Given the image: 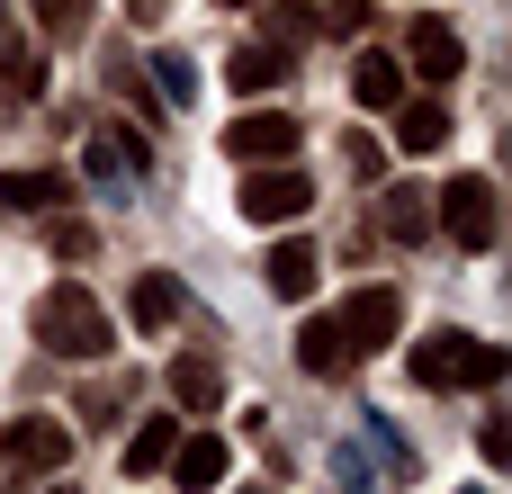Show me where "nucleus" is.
<instances>
[{
	"label": "nucleus",
	"instance_id": "6e6552de",
	"mask_svg": "<svg viewBox=\"0 0 512 494\" xmlns=\"http://www.w3.org/2000/svg\"><path fill=\"white\" fill-rule=\"evenodd\" d=\"M261 279H270V297H315V279H324V261H315V243H306V234H288V243H270V261H261Z\"/></svg>",
	"mask_w": 512,
	"mask_h": 494
},
{
	"label": "nucleus",
	"instance_id": "b1692460",
	"mask_svg": "<svg viewBox=\"0 0 512 494\" xmlns=\"http://www.w3.org/2000/svg\"><path fill=\"white\" fill-rule=\"evenodd\" d=\"M477 450H486V468H504V459H512V423H486V432H477Z\"/></svg>",
	"mask_w": 512,
	"mask_h": 494
},
{
	"label": "nucleus",
	"instance_id": "f03ea898",
	"mask_svg": "<svg viewBox=\"0 0 512 494\" xmlns=\"http://www.w3.org/2000/svg\"><path fill=\"white\" fill-rule=\"evenodd\" d=\"M36 342H45L54 360H108L117 324H108V306H99L81 279H54V288L36 297Z\"/></svg>",
	"mask_w": 512,
	"mask_h": 494
},
{
	"label": "nucleus",
	"instance_id": "39448f33",
	"mask_svg": "<svg viewBox=\"0 0 512 494\" xmlns=\"http://www.w3.org/2000/svg\"><path fill=\"white\" fill-rule=\"evenodd\" d=\"M0 459L27 468V477H54V468L72 459V423H63V414H18V423L0 432Z\"/></svg>",
	"mask_w": 512,
	"mask_h": 494
},
{
	"label": "nucleus",
	"instance_id": "412c9836",
	"mask_svg": "<svg viewBox=\"0 0 512 494\" xmlns=\"http://www.w3.org/2000/svg\"><path fill=\"white\" fill-rule=\"evenodd\" d=\"M36 27L45 36H81L90 27V0H36Z\"/></svg>",
	"mask_w": 512,
	"mask_h": 494
},
{
	"label": "nucleus",
	"instance_id": "f8f14e48",
	"mask_svg": "<svg viewBox=\"0 0 512 494\" xmlns=\"http://www.w3.org/2000/svg\"><path fill=\"white\" fill-rule=\"evenodd\" d=\"M171 396H180L189 414H225V369H216L207 351H180V360H171Z\"/></svg>",
	"mask_w": 512,
	"mask_h": 494
},
{
	"label": "nucleus",
	"instance_id": "a211bd4d",
	"mask_svg": "<svg viewBox=\"0 0 512 494\" xmlns=\"http://www.w3.org/2000/svg\"><path fill=\"white\" fill-rule=\"evenodd\" d=\"M171 450H180V423H171V414H153V423L126 441V477H162V468H171Z\"/></svg>",
	"mask_w": 512,
	"mask_h": 494
},
{
	"label": "nucleus",
	"instance_id": "dca6fc26",
	"mask_svg": "<svg viewBox=\"0 0 512 494\" xmlns=\"http://www.w3.org/2000/svg\"><path fill=\"white\" fill-rule=\"evenodd\" d=\"M351 99H360V108H396V99H405V63H396V54H360V63H351Z\"/></svg>",
	"mask_w": 512,
	"mask_h": 494
},
{
	"label": "nucleus",
	"instance_id": "f257e3e1",
	"mask_svg": "<svg viewBox=\"0 0 512 494\" xmlns=\"http://www.w3.org/2000/svg\"><path fill=\"white\" fill-rule=\"evenodd\" d=\"M405 369H414V387H432V396H450V387H504V342H477V333H459V324H441V333H423L414 351H405Z\"/></svg>",
	"mask_w": 512,
	"mask_h": 494
},
{
	"label": "nucleus",
	"instance_id": "1a4fd4ad",
	"mask_svg": "<svg viewBox=\"0 0 512 494\" xmlns=\"http://www.w3.org/2000/svg\"><path fill=\"white\" fill-rule=\"evenodd\" d=\"M72 198L63 171H0V216H54Z\"/></svg>",
	"mask_w": 512,
	"mask_h": 494
},
{
	"label": "nucleus",
	"instance_id": "bb28decb",
	"mask_svg": "<svg viewBox=\"0 0 512 494\" xmlns=\"http://www.w3.org/2000/svg\"><path fill=\"white\" fill-rule=\"evenodd\" d=\"M216 9H252V0H216Z\"/></svg>",
	"mask_w": 512,
	"mask_h": 494
},
{
	"label": "nucleus",
	"instance_id": "6ab92c4d",
	"mask_svg": "<svg viewBox=\"0 0 512 494\" xmlns=\"http://www.w3.org/2000/svg\"><path fill=\"white\" fill-rule=\"evenodd\" d=\"M171 486H189V494L225 486V441H180L171 450Z\"/></svg>",
	"mask_w": 512,
	"mask_h": 494
},
{
	"label": "nucleus",
	"instance_id": "a878e982",
	"mask_svg": "<svg viewBox=\"0 0 512 494\" xmlns=\"http://www.w3.org/2000/svg\"><path fill=\"white\" fill-rule=\"evenodd\" d=\"M126 18H135V27H153V18H162V0H126Z\"/></svg>",
	"mask_w": 512,
	"mask_h": 494
},
{
	"label": "nucleus",
	"instance_id": "ddd939ff",
	"mask_svg": "<svg viewBox=\"0 0 512 494\" xmlns=\"http://www.w3.org/2000/svg\"><path fill=\"white\" fill-rule=\"evenodd\" d=\"M81 171H90V180H126V171H144V135H135V126H99L90 153H81Z\"/></svg>",
	"mask_w": 512,
	"mask_h": 494
},
{
	"label": "nucleus",
	"instance_id": "4be33fe9",
	"mask_svg": "<svg viewBox=\"0 0 512 494\" xmlns=\"http://www.w3.org/2000/svg\"><path fill=\"white\" fill-rule=\"evenodd\" d=\"M45 243H54L63 261H90V252H99V234H90L81 216H54V234H45Z\"/></svg>",
	"mask_w": 512,
	"mask_h": 494
},
{
	"label": "nucleus",
	"instance_id": "393cba45",
	"mask_svg": "<svg viewBox=\"0 0 512 494\" xmlns=\"http://www.w3.org/2000/svg\"><path fill=\"white\" fill-rule=\"evenodd\" d=\"M162 90H171V99H189V90H198V72H189L180 54H162Z\"/></svg>",
	"mask_w": 512,
	"mask_h": 494
},
{
	"label": "nucleus",
	"instance_id": "9d476101",
	"mask_svg": "<svg viewBox=\"0 0 512 494\" xmlns=\"http://www.w3.org/2000/svg\"><path fill=\"white\" fill-rule=\"evenodd\" d=\"M414 72L423 81H459V63H468V45H459V27H441V18H414Z\"/></svg>",
	"mask_w": 512,
	"mask_h": 494
},
{
	"label": "nucleus",
	"instance_id": "2eb2a0df",
	"mask_svg": "<svg viewBox=\"0 0 512 494\" xmlns=\"http://www.w3.org/2000/svg\"><path fill=\"white\" fill-rule=\"evenodd\" d=\"M396 144L405 153H441L450 144V108L441 99H396Z\"/></svg>",
	"mask_w": 512,
	"mask_h": 494
},
{
	"label": "nucleus",
	"instance_id": "5701e85b",
	"mask_svg": "<svg viewBox=\"0 0 512 494\" xmlns=\"http://www.w3.org/2000/svg\"><path fill=\"white\" fill-rule=\"evenodd\" d=\"M9 90H18V99H36V90H45V63H36V54H18V63H9Z\"/></svg>",
	"mask_w": 512,
	"mask_h": 494
},
{
	"label": "nucleus",
	"instance_id": "9b49d317",
	"mask_svg": "<svg viewBox=\"0 0 512 494\" xmlns=\"http://www.w3.org/2000/svg\"><path fill=\"white\" fill-rule=\"evenodd\" d=\"M297 360L315 369V378H342L360 351H351V333H342V315H306V333H297Z\"/></svg>",
	"mask_w": 512,
	"mask_h": 494
},
{
	"label": "nucleus",
	"instance_id": "aec40b11",
	"mask_svg": "<svg viewBox=\"0 0 512 494\" xmlns=\"http://www.w3.org/2000/svg\"><path fill=\"white\" fill-rule=\"evenodd\" d=\"M126 315H135L144 333H162V324L180 315V279H162V270H144V279H135V297H126Z\"/></svg>",
	"mask_w": 512,
	"mask_h": 494
},
{
	"label": "nucleus",
	"instance_id": "20e7f679",
	"mask_svg": "<svg viewBox=\"0 0 512 494\" xmlns=\"http://www.w3.org/2000/svg\"><path fill=\"white\" fill-rule=\"evenodd\" d=\"M432 216H441V234H450L459 252H495V180H486V171H459Z\"/></svg>",
	"mask_w": 512,
	"mask_h": 494
},
{
	"label": "nucleus",
	"instance_id": "0eeeda50",
	"mask_svg": "<svg viewBox=\"0 0 512 494\" xmlns=\"http://www.w3.org/2000/svg\"><path fill=\"white\" fill-rule=\"evenodd\" d=\"M396 324H405V297H396V288H360V297L342 306L351 351H387V342H396Z\"/></svg>",
	"mask_w": 512,
	"mask_h": 494
},
{
	"label": "nucleus",
	"instance_id": "423d86ee",
	"mask_svg": "<svg viewBox=\"0 0 512 494\" xmlns=\"http://www.w3.org/2000/svg\"><path fill=\"white\" fill-rule=\"evenodd\" d=\"M297 117L288 108H252V117H234L225 126V162H297Z\"/></svg>",
	"mask_w": 512,
	"mask_h": 494
},
{
	"label": "nucleus",
	"instance_id": "7ed1b4c3",
	"mask_svg": "<svg viewBox=\"0 0 512 494\" xmlns=\"http://www.w3.org/2000/svg\"><path fill=\"white\" fill-rule=\"evenodd\" d=\"M306 207H315V189L297 162H243V216L252 225H297Z\"/></svg>",
	"mask_w": 512,
	"mask_h": 494
},
{
	"label": "nucleus",
	"instance_id": "c85d7f7f",
	"mask_svg": "<svg viewBox=\"0 0 512 494\" xmlns=\"http://www.w3.org/2000/svg\"><path fill=\"white\" fill-rule=\"evenodd\" d=\"M243 494H261V486H243Z\"/></svg>",
	"mask_w": 512,
	"mask_h": 494
},
{
	"label": "nucleus",
	"instance_id": "4468645a",
	"mask_svg": "<svg viewBox=\"0 0 512 494\" xmlns=\"http://www.w3.org/2000/svg\"><path fill=\"white\" fill-rule=\"evenodd\" d=\"M288 63H297V54H279V45H243V54L225 63V90L261 99V90H279V81H288Z\"/></svg>",
	"mask_w": 512,
	"mask_h": 494
},
{
	"label": "nucleus",
	"instance_id": "cd10ccee",
	"mask_svg": "<svg viewBox=\"0 0 512 494\" xmlns=\"http://www.w3.org/2000/svg\"><path fill=\"white\" fill-rule=\"evenodd\" d=\"M45 494H63V486H45Z\"/></svg>",
	"mask_w": 512,
	"mask_h": 494
},
{
	"label": "nucleus",
	"instance_id": "f3484780",
	"mask_svg": "<svg viewBox=\"0 0 512 494\" xmlns=\"http://www.w3.org/2000/svg\"><path fill=\"white\" fill-rule=\"evenodd\" d=\"M378 234H387V243H423V234H432V189H387Z\"/></svg>",
	"mask_w": 512,
	"mask_h": 494
}]
</instances>
